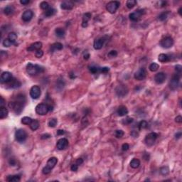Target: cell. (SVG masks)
Listing matches in <instances>:
<instances>
[{"instance_id":"cell-1","label":"cell","mask_w":182,"mask_h":182,"mask_svg":"<svg viewBox=\"0 0 182 182\" xmlns=\"http://www.w3.org/2000/svg\"><path fill=\"white\" fill-rule=\"evenodd\" d=\"M26 102L25 96L22 94L18 95L14 101H12L9 103V107L16 114L20 115L23 111L24 104Z\"/></svg>"},{"instance_id":"cell-2","label":"cell","mask_w":182,"mask_h":182,"mask_svg":"<svg viewBox=\"0 0 182 182\" xmlns=\"http://www.w3.org/2000/svg\"><path fill=\"white\" fill-rule=\"evenodd\" d=\"M26 71L31 75H37L44 71V68L41 65L37 64H33L32 63H29L26 65Z\"/></svg>"},{"instance_id":"cell-3","label":"cell","mask_w":182,"mask_h":182,"mask_svg":"<svg viewBox=\"0 0 182 182\" xmlns=\"http://www.w3.org/2000/svg\"><path fill=\"white\" fill-rule=\"evenodd\" d=\"M57 162H58V159L56 157H51V158H50L47 161L46 166L43 167V174H49V173L51 172V170L55 167Z\"/></svg>"},{"instance_id":"cell-4","label":"cell","mask_w":182,"mask_h":182,"mask_svg":"<svg viewBox=\"0 0 182 182\" xmlns=\"http://www.w3.org/2000/svg\"><path fill=\"white\" fill-rule=\"evenodd\" d=\"M15 139L19 143H24L27 139V133L24 130L19 129L15 132Z\"/></svg>"},{"instance_id":"cell-5","label":"cell","mask_w":182,"mask_h":182,"mask_svg":"<svg viewBox=\"0 0 182 182\" xmlns=\"http://www.w3.org/2000/svg\"><path fill=\"white\" fill-rule=\"evenodd\" d=\"M180 74L175 73L174 74L171 81L169 82V88L172 90H175L179 87V83H180Z\"/></svg>"},{"instance_id":"cell-6","label":"cell","mask_w":182,"mask_h":182,"mask_svg":"<svg viewBox=\"0 0 182 182\" xmlns=\"http://www.w3.org/2000/svg\"><path fill=\"white\" fill-rule=\"evenodd\" d=\"M120 6V2H117V1H112L110 2L109 3L107 4L106 6V9L108 12H110V14H115L117 10L118 9V8Z\"/></svg>"},{"instance_id":"cell-7","label":"cell","mask_w":182,"mask_h":182,"mask_svg":"<svg viewBox=\"0 0 182 182\" xmlns=\"http://www.w3.org/2000/svg\"><path fill=\"white\" fill-rule=\"evenodd\" d=\"M157 137H158V134L156 132H150L146 136L144 142L147 146H152L155 143Z\"/></svg>"},{"instance_id":"cell-8","label":"cell","mask_w":182,"mask_h":182,"mask_svg":"<svg viewBox=\"0 0 182 182\" xmlns=\"http://www.w3.org/2000/svg\"><path fill=\"white\" fill-rule=\"evenodd\" d=\"M128 88L126 85H117V88H115V93L118 97L120 98H123L126 96L128 93Z\"/></svg>"},{"instance_id":"cell-9","label":"cell","mask_w":182,"mask_h":182,"mask_svg":"<svg viewBox=\"0 0 182 182\" xmlns=\"http://www.w3.org/2000/svg\"><path fill=\"white\" fill-rule=\"evenodd\" d=\"M35 110L36 113L40 115H45L49 111V105L45 103H40L36 105Z\"/></svg>"},{"instance_id":"cell-10","label":"cell","mask_w":182,"mask_h":182,"mask_svg":"<svg viewBox=\"0 0 182 182\" xmlns=\"http://www.w3.org/2000/svg\"><path fill=\"white\" fill-rule=\"evenodd\" d=\"M12 74L9 72H3L0 77V82L2 84H8L13 80Z\"/></svg>"},{"instance_id":"cell-11","label":"cell","mask_w":182,"mask_h":182,"mask_svg":"<svg viewBox=\"0 0 182 182\" xmlns=\"http://www.w3.org/2000/svg\"><path fill=\"white\" fill-rule=\"evenodd\" d=\"M159 43H160V46L164 49H169L174 44V40L171 36H166L164 39L161 40Z\"/></svg>"},{"instance_id":"cell-12","label":"cell","mask_w":182,"mask_h":182,"mask_svg":"<svg viewBox=\"0 0 182 182\" xmlns=\"http://www.w3.org/2000/svg\"><path fill=\"white\" fill-rule=\"evenodd\" d=\"M144 14V10L143 9H138L136 10L135 12H134L132 13H131L129 15L130 19L132 21H138L140 19L141 16Z\"/></svg>"},{"instance_id":"cell-13","label":"cell","mask_w":182,"mask_h":182,"mask_svg":"<svg viewBox=\"0 0 182 182\" xmlns=\"http://www.w3.org/2000/svg\"><path fill=\"white\" fill-rule=\"evenodd\" d=\"M29 94L32 99H38L41 94V88L38 85H33L30 90Z\"/></svg>"},{"instance_id":"cell-14","label":"cell","mask_w":182,"mask_h":182,"mask_svg":"<svg viewBox=\"0 0 182 182\" xmlns=\"http://www.w3.org/2000/svg\"><path fill=\"white\" fill-rule=\"evenodd\" d=\"M146 77V71L144 68H140L137 71L135 72L134 78L136 81H143Z\"/></svg>"},{"instance_id":"cell-15","label":"cell","mask_w":182,"mask_h":182,"mask_svg":"<svg viewBox=\"0 0 182 182\" xmlns=\"http://www.w3.org/2000/svg\"><path fill=\"white\" fill-rule=\"evenodd\" d=\"M68 140L66 138H61L57 142L56 147L59 150H64L68 146Z\"/></svg>"},{"instance_id":"cell-16","label":"cell","mask_w":182,"mask_h":182,"mask_svg":"<svg viewBox=\"0 0 182 182\" xmlns=\"http://www.w3.org/2000/svg\"><path fill=\"white\" fill-rule=\"evenodd\" d=\"M166 75L163 72H159L156 73L154 76V81L156 82L157 84H162L166 81Z\"/></svg>"},{"instance_id":"cell-17","label":"cell","mask_w":182,"mask_h":182,"mask_svg":"<svg viewBox=\"0 0 182 182\" xmlns=\"http://www.w3.org/2000/svg\"><path fill=\"white\" fill-rule=\"evenodd\" d=\"M42 48V43L38 41V42H35L31 44L29 46V47L27 48V51L31 52V51H36L38 50H41Z\"/></svg>"},{"instance_id":"cell-18","label":"cell","mask_w":182,"mask_h":182,"mask_svg":"<svg viewBox=\"0 0 182 182\" xmlns=\"http://www.w3.org/2000/svg\"><path fill=\"white\" fill-rule=\"evenodd\" d=\"M33 12L31 10H26V11H25L23 13L21 18H22V20L24 21L28 22V21H29L31 20V19L33 18Z\"/></svg>"},{"instance_id":"cell-19","label":"cell","mask_w":182,"mask_h":182,"mask_svg":"<svg viewBox=\"0 0 182 182\" xmlns=\"http://www.w3.org/2000/svg\"><path fill=\"white\" fill-rule=\"evenodd\" d=\"M105 39V38H100V39L95 40L94 43H93V47L95 50H100L103 48L104 46Z\"/></svg>"},{"instance_id":"cell-20","label":"cell","mask_w":182,"mask_h":182,"mask_svg":"<svg viewBox=\"0 0 182 182\" xmlns=\"http://www.w3.org/2000/svg\"><path fill=\"white\" fill-rule=\"evenodd\" d=\"M74 7V4L71 1H65L63 2L61 4V7L62 9L71 10Z\"/></svg>"},{"instance_id":"cell-21","label":"cell","mask_w":182,"mask_h":182,"mask_svg":"<svg viewBox=\"0 0 182 182\" xmlns=\"http://www.w3.org/2000/svg\"><path fill=\"white\" fill-rule=\"evenodd\" d=\"M117 114L118 115V116H120V117H123V116H125V115H127V114H128V110H127V108L125 106L121 105L117 109Z\"/></svg>"},{"instance_id":"cell-22","label":"cell","mask_w":182,"mask_h":182,"mask_svg":"<svg viewBox=\"0 0 182 182\" xmlns=\"http://www.w3.org/2000/svg\"><path fill=\"white\" fill-rule=\"evenodd\" d=\"M91 14L89 12L85 13L83 16V23H82V26L83 27H87L88 25V21L91 19Z\"/></svg>"},{"instance_id":"cell-23","label":"cell","mask_w":182,"mask_h":182,"mask_svg":"<svg viewBox=\"0 0 182 182\" xmlns=\"http://www.w3.org/2000/svg\"><path fill=\"white\" fill-rule=\"evenodd\" d=\"M8 84H9V88H13V89H16V88H19V87L21 86V83L19 81L16 80V79H13Z\"/></svg>"},{"instance_id":"cell-24","label":"cell","mask_w":182,"mask_h":182,"mask_svg":"<svg viewBox=\"0 0 182 182\" xmlns=\"http://www.w3.org/2000/svg\"><path fill=\"white\" fill-rule=\"evenodd\" d=\"M63 48V44L60 42L54 43L51 46V52H55L56 51H61Z\"/></svg>"},{"instance_id":"cell-25","label":"cell","mask_w":182,"mask_h":182,"mask_svg":"<svg viewBox=\"0 0 182 182\" xmlns=\"http://www.w3.org/2000/svg\"><path fill=\"white\" fill-rule=\"evenodd\" d=\"M170 14H171V12H170L169 11H167V12H164L161 13L159 16H158V20H159V21H165V20H166L169 18Z\"/></svg>"},{"instance_id":"cell-26","label":"cell","mask_w":182,"mask_h":182,"mask_svg":"<svg viewBox=\"0 0 182 182\" xmlns=\"http://www.w3.org/2000/svg\"><path fill=\"white\" fill-rule=\"evenodd\" d=\"M14 12V8L13 6L9 5V6H7V7H6L4 9V14L7 15V16H9V15L13 14Z\"/></svg>"},{"instance_id":"cell-27","label":"cell","mask_w":182,"mask_h":182,"mask_svg":"<svg viewBox=\"0 0 182 182\" xmlns=\"http://www.w3.org/2000/svg\"><path fill=\"white\" fill-rule=\"evenodd\" d=\"M21 180V177L19 175H12L8 176L7 178V181L9 182H19Z\"/></svg>"},{"instance_id":"cell-28","label":"cell","mask_w":182,"mask_h":182,"mask_svg":"<svg viewBox=\"0 0 182 182\" xmlns=\"http://www.w3.org/2000/svg\"><path fill=\"white\" fill-rule=\"evenodd\" d=\"M8 110L5 107H0V119H4L8 116Z\"/></svg>"},{"instance_id":"cell-29","label":"cell","mask_w":182,"mask_h":182,"mask_svg":"<svg viewBox=\"0 0 182 182\" xmlns=\"http://www.w3.org/2000/svg\"><path fill=\"white\" fill-rule=\"evenodd\" d=\"M158 60L159 61L162 62V63H166V62H168L170 61V59H169V56L167 54H165V53H161L159 54V56H158Z\"/></svg>"},{"instance_id":"cell-30","label":"cell","mask_w":182,"mask_h":182,"mask_svg":"<svg viewBox=\"0 0 182 182\" xmlns=\"http://www.w3.org/2000/svg\"><path fill=\"white\" fill-rule=\"evenodd\" d=\"M55 33L59 38H63L65 35V31L63 28H57L55 30Z\"/></svg>"},{"instance_id":"cell-31","label":"cell","mask_w":182,"mask_h":182,"mask_svg":"<svg viewBox=\"0 0 182 182\" xmlns=\"http://www.w3.org/2000/svg\"><path fill=\"white\" fill-rule=\"evenodd\" d=\"M30 128L33 130V131H36V130H38L39 127V121L36 120H33L32 122H31L29 124Z\"/></svg>"},{"instance_id":"cell-32","label":"cell","mask_w":182,"mask_h":182,"mask_svg":"<svg viewBox=\"0 0 182 182\" xmlns=\"http://www.w3.org/2000/svg\"><path fill=\"white\" fill-rule=\"evenodd\" d=\"M140 165V161L138 159H133L130 162V166L133 169H137Z\"/></svg>"},{"instance_id":"cell-33","label":"cell","mask_w":182,"mask_h":182,"mask_svg":"<svg viewBox=\"0 0 182 182\" xmlns=\"http://www.w3.org/2000/svg\"><path fill=\"white\" fill-rule=\"evenodd\" d=\"M56 13V10L53 8H49V9H47L44 12V15L46 17H51V16L55 15V14Z\"/></svg>"},{"instance_id":"cell-34","label":"cell","mask_w":182,"mask_h":182,"mask_svg":"<svg viewBox=\"0 0 182 182\" xmlns=\"http://www.w3.org/2000/svg\"><path fill=\"white\" fill-rule=\"evenodd\" d=\"M89 71L93 74H98L99 73H100V68L98 66L92 65L90 67H89Z\"/></svg>"},{"instance_id":"cell-35","label":"cell","mask_w":182,"mask_h":182,"mask_svg":"<svg viewBox=\"0 0 182 182\" xmlns=\"http://www.w3.org/2000/svg\"><path fill=\"white\" fill-rule=\"evenodd\" d=\"M7 38L9 39L10 41L13 43L14 44H15L16 40H17V35H16V33L11 32L9 33V35H8V37H7Z\"/></svg>"},{"instance_id":"cell-36","label":"cell","mask_w":182,"mask_h":182,"mask_svg":"<svg viewBox=\"0 0 182 182\" xmlns=\"http://www.w3.org/2000/svg\"><path fill=\"white\" fill-rule=\"evenodd\" d=\"M159 68V64H157L156 63H151L149 66V69L150 71L152 72H156V71H158V69Z\"/></svg>"},{"instance_id":"cell-37","label":"cell","mask_w":182,"mask_h":182,"mask_svg":"<svg viewBox=\"0 0 182 182\" xmlns=\"http://www.w3.org/2000/svg\"><path fill=\"white\" fill-rule=\"evenodd\" d=\"M138 127H139V130H140L146 129L148 127V122L146 120H142L139 123Z\"/></svg>"},{"instance_id":"cell-38","label":"cell","mask_w":182,"mask_h":182,"mask_svg":"<svg viewBox=\"0 0 182 182\" xmlns=\"http://www.w3.org/2000/svg\"><path fill=\"white\" fill-rule=\"evenodd\" d=\"M136 1L135 0H128L126 3V6L128 9H132L134 6H136Z\"/></svg>"},{"instance_id":"cell-39","label":"cell","mask_w":182,"mask_h":182,"mask_svg":"<svg viewBox=\"0 0 182 182\" xmlns=\"http://www.w3.org/2000/svg\"><path fill=\"white\" fill-rule=\"evenodd\" d=\"M64 85H65V82L63 81V79H61V80L59 79V81H57V83H56V88L58 90H61V89L63 88Z\"/></svg>"},{"instance_id":"cell-40","label":"cell","mask_w":182,"mask_h":182,"mask_svg":"<svg viewBox=\"0 0 182 182\" xmlns=\"http://www.w3.org/2000/svg\"><path fill=\"white\" fill-rule=\"evenodd\" d=\"M32 119L29 117H24L21 119V123L24 124H26V125H29L31 122H32Z\"/></svg>"},{"instance_id":"cell-41","label":"cell","mask_w":182,"mask_h":182,"mask_svg":"<svg viewBox=\"0 0 182 182\" xmlns=\"http://www.w3.org/2000/svg\"><path fill=\"white\" fill-rule=\"evenodd\" d=\"M57 124H58V121H57V120H56L55 118H51V119H50V120L49 121L48 125H49L50 127L53 128V127H55V126L57 125Z\"/></svg>"},{"instance_id":"cell-42","label":"cell","mask_w":182,"mask_h":182,"mask_svg":"<svg viewBox=\"0 0 182 182\" xmlns=\"http://www.w3.org/2000/svg\"><path fill=\"white\" fill-rule=\"evenodd\" d=\"M160 173L163 176H166L169 174V169L168 166H163L160 169Z\"/></svg>"},{"instance_id":"cell-43","label":"cell","mask_w":182,"mask_h":182,"mask_svg":"<svg viewBox=\"0 0 182 182\" xmlns=\"http://www.w3.org/2000/svg\"><path fill=\"white\" fill-rule=\"evenodd\" d=\"M2 44H3V46H4V47H10L12 45H13L14 43L11 41H10L9 39H4L3 41H2Z\"/></svg>"},{"instance_id":"cell-44","label":"cell","mask_w":182,"mask_h":182,"mask_svg":"<svg viewBox=\"0 0 182 182\" xmlns=\"http://www.w3.org/2000/svg\"><path fill=\"white\" fill-rule=\"evenodd\" d=\"M40 7L41 9L43 10H45L46 11L47 9H49L50 8V6H49V4L46 2H42L40 4Z\"/></svg>"},{"instance_id":"cell-45","label":"cell","mask_w":182,"mask_h":182,"mask_svg":"<svg viewBox=\"0 0 182 182\" xmlns=\"http://www.w3.org/2000/svg\"><path fill=\"white\" fill-rule=\"evenodd\" d=\"M124 132L122 130H116L115 132V136H116L117 138H121V137H122V136H124Z\"/></svg>"},{"instance_id":"cell-46","label":"cell","mask_w":182,"mask_h":182,"mask_svg":"<svg viewBox=\"0 0 182 182\" xmlns=\"http://www.w3.org/2000/svg\"><path fill=\"white\" fill-rule=\"evenodd\" d=\"M133 118H132V117H126L124 120H122V123L124 124H131L132 122H133Z\"/></svg>"},{"instance_id":"cell-47","label":"cell","mask_w":182,"mask_h":182,"mask_svg":"<svg viewBox=\"0 0 182 182\" xmlns=\"http://www.w3.org/2000/svg\"><path fill=\"white\" fill-rule=\"evenodd\" d=\"M107 55H108L109 58H115L117 55V52L115 50H112V51H110V52L108 53Z\"/></svg>"},{"instance_id":"cell-48","label":"cell","mask_w":182,"mask_h":182,"mask_svg":"<svg viewBox=\"0 0 182 182\" xmlns=\"http://www.w3.org/2000/svg\"><path fill=\"white\" fill-rule=\"evenodd\" d=\"M43 51L41 49V50H38V51H36V53H35V55H36V58H41L43 56Z\"/></svg>"},{"instance_id":"cell-49","label":"cell","mask_w":182,"mask_h":182,"mask_svg":"<svg viewBox=\"0 0 182 182\" xmlns=\"http://www.w3.org/2000/svg\"><path fill=\"white\" fill-rule=\"evenodd\" d=\"M175 70L176 71V73L181 74L182 71V66L181 65H176L175 66Z\"/></svg>"},{"instance_id":"cell-50","label":"cell","mask_w":182,"mask_h":182,"mask_svg":"<svg viewBox=\"0 0 182 182\" xmlns=\"http://www.w3.org/2000/svg\"><path fill=\"white\" fill-rule=\"evenodd\" d=\"M110 71V68L108 67H103V68H100V73H107L108 72Z\"/></svg>"},{"instance_id":"cell-51","label":"cell","mask_w":182,"mask_h":182,"mask_svg":"<svg viewBox=\"0 0 182 182\" xmlns=\"http://www.w3.org/2000/svg\"><path fill=\"white\" fill-rule=\"evenodd\" d=\"M129 149H130V145H129L128 144L124 143L122 144V151L126 152V151H127Z\"/></svg>"},{"instance_id":"cell-52","label":"cell","mask_w":182,"mask_h":182,"mask_svg":"<svg viewBox=\"0 0 182 182\" xmlns=\"http://www.w3.org/2000/svg\"><path fill=\"white\" fill-rule=\"evenodd\" d=\"M71 169L73 172H76L78 171V165L75 163V164H73L71 165Z\"/></svg>"},{"instance_id":"cell-53","label":"cell","mask_w":182,"mask_h":182,"mask_svg":"<svg viewBox=\"0 0 182 182\" xmlns=\"http://www.w3.org/2000/svg\"><path fill=\"white\" fill-rule=\"evenodd\" d=\"M175 122L177 123H181L182 122V117L181 115H178L176 116L175 118Z\"/></svg>"},{"instance_id":"cell-54","label":"cell","mask_w":182,"mask_h":182,"mask_svg":"<svg viewBox=\"0 0 182 182\" xmlns=\"http://www.w3.org/2000/svg\"><path fill=\"white\" fill-rule=\"evenodd\" d=\"M9 164L11 166H15L16 165V160L14 159H10L9 160Z\"/></svg>"},{"instance_id":"cell-55","label":"cell","mask_w":182,"mask_h":182,"mask_svg":"<svg viewBox=\"0 0 182 182\" xmlns=\"http://www.w3.org/2000/svg\"><path fill=\"white\" fill-rule=\"evenodd\" d=\"M83 58H84L85 60H88L89 58H90V54L88 51H85L83 53Z\"/></svg>"},{"instance_id":"cell-56","label":"cell","mask_w":182,"mask_h":182,"mask_svg":"<svg viewBox=\"0 0 182 182\" xmlns=\"http://www.w3.org/2000/svg\"><path fill=\"white\" fill-rule=\"evenodd\" d=\"M50 137H51V135L49 134H42L41 136V138L42 140H46V139H49Z\"/></svg>"},{"instance_id":"cell-57","label":"cell","mask_w":182,"mask_h":182,"mask_svg":"<svg viewBox=\"0 0 182 182\" xmlns=\"http://www.w3.org/2000/svg\"><path fill=\"white\" fill-rule=\"evenodd\" d=\"M130 134H131V136H134V137H138V136H139V133L136 131H132Z\"/></svg>"},{"instance_id":"cell-58","label":"cell","mask_w":182,"mask_h":182,"mask_svg":"<svg viewBox=\"0 0 182 182\" xmlns=\"http://www.w3.org/2000/svg\"><path fill=\"white\" fill-rule=\"evenodd\" d=\"M76 164H78V166L79 165H81L83 163V159H82V158H79V159H78L77 160H76Z\"/></svg>"},{"instance_id":"cell-59","label":"cell","mask_w":182,"mask_h":182,"mask_svg":"<svg viewBox=\"0 0 182 182\" xmlns=\"http://www.w3.org/2000/svg\"><path fill=\"white\" fill-rule=\"evenodd\" d=\"M29 0H21L20 1V3L23 4V5H26V4H28L29 3Z\"/></svg>"},{"instance_id":"cell-60","label":"cell","mask_w":182,"mask_h":182,"mask_svg":"<svg viewBox=\"0 0 182 182\" xmlns=\"http://www.w3.org/2000/svg\"><path fill=\"white\" fill-rule=\"evenodd\" d=\"M65 131L62 130H59L57 131V135H63L65 134Z\"/></svg>"},{"instance_id":"cell-61","label":"cell","mask_w":182,"mask_h":182,"mask_svg":"<svg viewBox=\"0 0 182 182\" xmlns=\"http://www.w3.org/2000/svg\"><path fill=\"white\" fill-rule=\"evenodd\" d=\"M5 104V100L2 97H1V102H0V107H4V105Z\"/></svg>"},{"instance_id":"cell-62","label":"cell","mask_w":182,"mask_h":182,"mask_svg":"<svg viewBox=\"0 0 182 182\" xmlns=\"http://www.w3.org/2000/svg\"><path fill=\"white\" fill-rule=\"evenodd\" d=\"M181 131L179 132H177V133L175 134L176 139H179V138H181Z\"/></svg>"},{"instance_id":"cell-63","label":"cell","mask_w":182,"mask_h":182,"mask_svg":"<svg viewBox=\"0 0 182 182\" xmlns=\"http://www.w3.org/2000/svg\"><path fill=\"white\" fill-rule=\"evenodd\" d=\"M159 4L160 5V7H164L166 4V2H164V1H162V2H159Z\"/></svg>"},{"instance_id":"cell-64","label":"cell","mask_w":182,"mask_h":182,"mask_svg":"<svg viewBox=\"0 0 182 182\" xmlns=\"http://www.w3.org/2000/svg\"><path fill=\"white\" fill-rule=\"evenodd\" d=\"M181 9H182V7H180V8H179V11H178V13L179 14V15H180V16H181Z\"/></svg>"}]
</instances>
